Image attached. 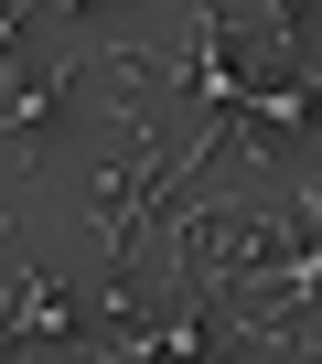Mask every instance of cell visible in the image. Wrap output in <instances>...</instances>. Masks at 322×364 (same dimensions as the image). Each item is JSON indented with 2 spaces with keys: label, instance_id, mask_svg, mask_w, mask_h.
Wrapping results in <instances>:
<instances>
[{
  "label": "cell",
  "instance_id": "1",
  "mask_svg": "<svg viewBox=\"0 0 322 364\" xmlns=\"http://www.w3.org/2000/svg\"><path fill=\"white\" fill-rule=\"evenodd\" d=\"M43 343H65L76 364L97 353V332H86V321H76V311H65V300H54L43 279H33V268H11V364H33Z\"/></svg>",
  "mask_w": 322,
  "mask_h": 364
}]
</instances>
